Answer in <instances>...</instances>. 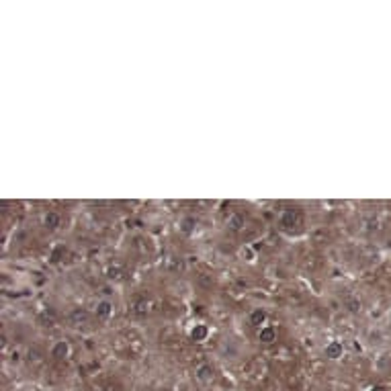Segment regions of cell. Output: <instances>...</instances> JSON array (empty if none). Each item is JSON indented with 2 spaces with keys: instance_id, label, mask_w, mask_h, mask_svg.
<instances>
[{
  "instance_id": "cell-9",
  "label": "cell",
  "mask_w": 391,
  "mask_h": 391,
  "mask_svg": "<svg viewBox=\"0 0 391 391\" xmlns=\"http://www.w3.org/2000/svg\"><path fill=\"white\" fill-rule=\"evenodd\" d=\"M264 320H266V311H264V309H254V311L250 314V324H254V326L264 324Z\"/></svg>"
},
{
  "instance_id": "cell-12",
  "label": "cell",
  "mask_w": 391,
  "mask_h": 391,
  "mask_svg": "<svg viewBox=\"0 0 391 391\" xmlns=\"http://www.w3.org/2000/svg\"><path fill=\"white\" fill-rule=\"evenodd\" d=\"M371 391H387V389H385V387H383V385H377V387H373V389H371Z\"/></svg>"
},
{
  "instance_id": "cell-1",
  "label": "cell",
  "mask_w": 391,
  "mask_h": 391,
  "mask_svg": "<svg viewBox=\"0 0 391 391\" xmlns=\"http://www.w3.org/2000/svg\"><path fill=\"white\" fill-rule=\"evenodd\" d=\"M207 336H209V328H207V326H203V324L193 326V330H191V340H195V342H203Z\"/></svg>"
},
{
  "instance_id": "cell-2",
  "label": "cell",
  "mask_w": 391,
  "mask_h": 391,
  "mask_svg": "<svg viewBox=\"0 0 391 391\" xmlns=\"http://www.w3.org/2000/svg\"><path fill=\"white\" fill-rule=\"evenodd\" d=\"M275 338H277L275 328H270V326H266V328H260V332H258V340H260V342L268 344V342H273Z\"/></svg>"
},
{
  "instance_id": "cell-6",
  "label": "cell",
  "mask_w": 391,
  "mask_h": 391,
  "mask_svg": "<svg viewBox=\"0 0 391 391\" xmlns=\"http://www.w3.org/2000/svg\"><path fill=\"white\" fill-rule=\"evenodd\" d=\"M43 223H45L49 229H55V227L59 225V215H57L55 211H47L45 217H43Z\"/></svg>"
},
{
  "instance_id": "cell-8",
  "label": "cell",
  "mask_w": 391,
  "mask_h": 391,
  "mask_svg": "<svg viewBox=\"0 0 391 391\" xmlns=\"http://www.w3.org/2000/svg\"><path fill=\"white\" fill-rule=\"evenodd\" d=\"M111 314H113V305L109 301H101L99 307H97V316L99 318H109Z\"/></svg>"
},
{
  "instance_id": "cell-4",
  "label": "cell",
  "mask_w": 391,
  "mask_h": 391,
  "mask_svg": "<svg viewBox=\"0 0 391 391\" xmlns=\"http://www.w3.org/2000/svg\"><path fill=\"white\" fill-rule=\"evenodd\" d=\"M213 377V369L209 367V365H201L199 369H197V379L199 381H203V383H207L209 379Z\"/></svg>"
},
{
  "instance_id": "cell-3",
  "label": "cell",
  "mask_w": 391,
  "mask_h": 391,
  "mask_svg": "<svg viewBox=\"0 0 391 391\" xmlns=\"http://www.w3.org/2000/svg\"><path fill=\"white\" fill-rule=\"evenodd\" d=\"M342 352H344V348H342L340 342H330V344L326 346V356H328V358H340Z\"/></svg>"
},
{
  "instance_id": "cell-10",
  "label": "cell",
  "mask_w": 391,
  "mask_h": 391,
  "mask_svg": "<svg viewBox=\"0 0 391 391\" xmlns=\"http://www.w3.org/2000/svg\"><path fill=\"white\" fill-rule=\"evenodd\" d=\"M281 223H283L285 227H289V225H293V223H295V213L291 211V209L283 211V215H281Z\"/></svg>"
},
{
  "instance_id": "cell-7",
  "label": "cell",
  "mask_w": 391,
  "mask_h": 391,
  "mask_svg": "<svg viewBox=\"0 0 391 391\" xmlns=\"http://www.w3.org/2000/svg\"><path fill=\"white\" fill-rule=\"evenodd\" d=\"M227 225H229V229H240L244 225V217H242V213H233V215H229L227 217Z\"/></svg>"
},
{
  "instance_id": "cell-5",
  "label": "cell",
  "mask_w": 391,
  "mask_h": 391,
  "mask_svg": "<svg viewBox=\"0 0 391 391\" xmlns=\"http://www.w3.org/2000/svg\"><path fill=\"white\" fill-rule=\"evenodd\" d=\"M68 350H70V346H68V342H57L55 346H53V350H51V354L55 356V358H64V356H68Z\"/></svg>"
},
{
  "instance_id": "cell-11",
  "label": "cell",
  "mask_w": 391,
  "mask_h": 391,
  "mask_svg": "<svg viewBox=\"0 0 391 391\" xmlns=\"http://www.w3.org/2000/svg\"><path fill=\"white\" fill-rule=\"evenodd\" d=\"M193 227H195V219H185V221H183V227H180V229H183L185 233H191Z\"/></svg>"
}]
</instances>
